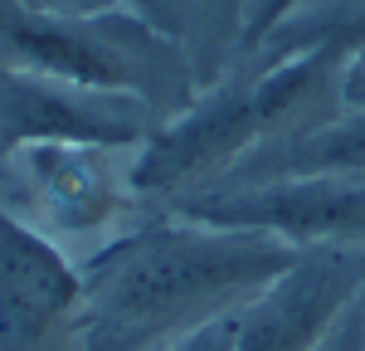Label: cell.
Wrapping results in <instances>:
<instances>
[{
	"instance_id": "3",
	"label": "cell",
	"mask_w": 365,
	"mask_h": 351,
	"mask_svg": "<svg viewBox=\"0 0 365 351\" xmlns=\"http://www.w3.org/2000/svg\"><path fill=\"white\" fill-rule=\"evenodd\" d=\"M137 151L113 142H29L0 156V210L44 234L73 263L146 225Z\"/></svg>"
},
{
	"instance_id": "13",
	"label": "cell",
	"mask_w": 365,
	"mask_h": 351,
	"mask_svg": "<svg viewBox=\"0 0 365 351\" xmlns=\"http://www.w3.org/2000/svg\"><path fill=\"white\" fill-rule=\"evenodd\" d=\"M317 351H365V297L336 322V332H331Z\"/></svg>"
},
{
	"instance_id": "2",
	"label": "cell",
	"mask_w": 365,
	"mask_h": 351,
	"mask_svg": "<svg viewBox=\"0 0 365 351\" xmlns=\"http://www.w3.org/2000/svg\"><path fill=\"white\" fill-rule=\"evenodd\" d=\"M0 68L132 93L156 108L161 122L185 113L205 88L190 54L122 5L54 10L34 0H0Z\"/></svg>"
},
{
	"instance_id": "6",
	"label": "cell",
	"mask_w": 365,
	"mask_h": 351,
	"mask_svg": "<svg viewBox=\"0 0 365 351\" xmlns=\"http://www.w3.org/2000/svg\"><path fill=\"white\" fill-rule=\"evenodd\" d=\"M161 113L132 93L68 83L49 73L0 68V156L29 142H113L141 146Z\"/></svg>"
},
{
	"instance_id": "14",
	"label": "cell",
	"mask_w": 365,
	"mask_h": 351,
	"mask_svg": "<svg viewBox=\"0 0 365 351\" xmlns=\"http://www.w3.org/2000/svg\"><path fill=\"white\" fill-rule=\"evenodd\" d=\"M346 103L365 113V49H356L346 58Z\"/></svg>"
},
{
	"instance_id": "11",
	"label": "cell",
	"mask_w": 365,
	"mask_h": 351,
	"mask_svg": "<svg viewBox=\"0 0 365 351\" xmlns=\"http://www.w3.org/2000/svg\"><path fill=\"white\" fill-rule=\"evenodd\" d=\"M297 5H302V0H249V10H244V34H239V54H249L253 44H263Z\"/></svg>"
},
{
	"instance_id": "9",
	"label": "cell",
	"mask_w": 365,
	"mask_h": 351,
	"mask_svg": "<svg viewBox=\"0 0 365 351\" xmlns=\"http://www.w3.org/2000/svg\"><path fill=\"white\" fill-rule=\"evenodd\" d=\"M268 180H365V113L351 108L322 127L258 142L225 176V185H268Z\"/></svg>"
},
{
	"instance_id": "8",
	"label": "cell",
	"mask_w": 365,
	"mask_h": 351,
	"mask_svg": "<svg viewBox=\"0 0 365 351\" xmlns=\"http://www.w3.org/2000/svg\"><path fill=\"white\" fill-rule=\"evenodd\" d=\"M78 263L0 210V351H44L58 332L78 337Z\"/></svg>"
},
{
	"instance_id": "7",
	"label": "cell",
	"mask_w": 365,
	"mask_h": 351,
	"mask_svg": "<svg viewBox=\"0 0 365 351\" xmlns=\"http://www.w3.org/2000/svg\"><path fill=\"white\" fill-rule=\"evenodd\" d=\"M170 215H190L229 230H263L307 244H361L365 249V180H268V185H225L185 200Z\"/></svg>"
},
{
	"instance_id": "10",
	"label": "cell",
	"mask_w": 365,
	"mask_h": 351,
	"mask_svg": "<svg viewBox=\"0 0 365 351\" xmlns=\"http://www.w3.org/2000/svg\"><path fill=\"white\" fill-rule=\"evenodd\" d=\"M317 44H341L346 54L365 49V0H302L244 58H253V63H278V58H292V54H302V49H317Z\"/></svg>"
},
{
	"instance_id": "1",
	"label": "cell",
	"mask_w": 365,
	"mask_h": 351,
	"mask_svg": "<svg viewBox=\"0 0 365 351\" xmlns=\"http://www.w3.org/2000/svg\"><path fill=\"white\" fill-rule=\"evenodd\" d=\"M292 244L263 230L151 215L78 263V351H166L244 302L292 263Z\"/></svg>"
},
{
	"instance_id": "5",
	"label": "cell",
	"mask_w": 365,
	"mask_h": 351,
	"mask_svg": "<svg viewBox=\"0 0 365 351\" xmlns=\"http://www.w3.org/2000/svg\"><path fill=\"white\" fill-rule=\"evenodd\" d=\"M361 297V244H307L253 302L234 312L239 351H317Z\"/></svg>"
},
{
	"instance_id": "12",
	"label": "cell",
	"mask_w": 365,
	"mask_h": 351,
	"mask_svg": "<svg viewBox=\"0 0 365 351\" xmlns=\"http://www.w3.org/2000/svg\"><path fill=\"white\" fill-rule=\"evenodd\" d=\"M166 351H239V327H234V317H220L210 327H200V332H190V337H180Z\"/></svg>"
},
{
	"instance_id": "4",
	"label": "cell",
	"mask_w": 365,
	"mask_h": 351,
	"mask_svg": "<svg viewBox=\"0 0 365 351\" xmlns=\"http://www.w3.org/2000/svg\"><path fill=\"white\" fill-rule=\"evenodd\" d=\"M268 142V117L258 103V83L244 58H234L200 98L161 122L137 151V190L151 210H180L205 190L225 185V176Z\"/></svg>"
}]
</instances>
